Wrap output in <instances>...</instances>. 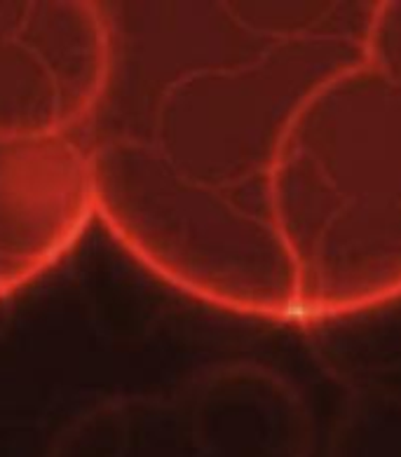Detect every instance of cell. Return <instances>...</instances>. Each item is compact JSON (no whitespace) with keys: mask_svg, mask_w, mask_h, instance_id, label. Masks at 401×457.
<instances>
[{"mask_svg":"<svg viewBox=\"0 0 401 457\" xmlns=\"http://www.w3.org/2000/svg\"><path fill=\"white\" fill-rule=\"evenodd\" d=\"M254 50L167 85L155 138L251 228L272 320L401 295V3H226Z\"/></svg>","mask_w":401,"mask_h":457,"instance_id":"cell-1","label":"cell"},{"mask_svg":"<svg viewBox=\"0 0 401 457\" xmlns=\"http://www.w3.org/2000/svg\"><path fill=\"white\" fill-rule=\"evenodd\" d=\"M21 3H0V144L63 137L57 85L20 33Z\"/></svg>","mask_w":401,"mask_h":457,"instance_id":"cell-5","label":"cell"},{"mask_svg":"<svg viewBox=\"0 0 401 457\" xmlns=\"http://www.w3.org/2000/svg\"><path fill=\"white\" fill-rule=\"evenodd\" d=\"M88 157L95 219L129 256L197 301L270 320L263 258L226 197L176 174L144 138H111Z\"/></svg>","mask_w":401,"mask_h":457,"instance_id":"cell-2","label":"cell"},{"mask_svg":"<svg viewBox=\"0 0 401 457\" xmlns=\"http://www.w3.org/2000/svg\"><path fill=\"white\" fill-rule=\"evenodd\" d=\"M95 219L89 157L66 137L0 144V265L29 282Z\"/></svg>","mask_w":401,"mask_h":457,"instance_id":"cell-3","label":"cell"},{"mask_svg":"<svg viewBox=\"0 0 401 457\" xmlns=\"http://www.w3.org/2000/svg\"><path fill=\"white\" fill-rule=\"evenodd\" d=\"M21 284H26L24 277L17 275V272H13V270L5 268V265H0V298H5L7 294L17 291Z\"/></svg>","mask_w":401,"mask_h":457,"instance_id":"cell-6","label":"cell"},{"mask_svg":"<svg viewBox=\"0 0 401 457\" xmlns=\"http://www.w3.org/2000/svg\"><path fill=\"white\" fill-rule=\"evenodd\" d=\"M20 33L57 85L69 132L106 92L111 76L106 21L92 3H21Z\"/></svg>","mask_w":401,"mask_h":457,"instance_id":"cell-4","label":"cell"}]
</instances>
